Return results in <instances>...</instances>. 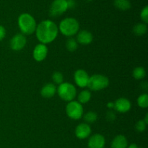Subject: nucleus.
<instances>
[{"instance_id": "obj_1", "label": "nucleus", "mask_w": 148, "mask_h": 148, "mask_svg": "<svg viewBox=\"0 0 148 148\" xmlns=\"http://www.w3.org/2000/svg\"><path fill=\"white\" fill-rule=\"evenodd\" d=\"M35 32L36 38L40 43L46 45L53 42L56 38L59 33V28L54 22L46 20L38 25Z\"/></svg>"}, {"instance_id": "obj_2", "label": "nucleus", "mask_w": 148, "mask_h": 148, "mask_svg": "<svg viewBox=\"0 0 148 148\" xmlns=\"http://www.w3.org/2000/svg\"><path fill=\"white\" fill-rule=\"evenodd\" d=\"M17 23L22 34L27 36L35 33L37 27L36 20L28 13H23L20 14L17 20Z\"/></svg>"}, {"instance_id": "obj_3", "label": "nucleus", "mask_w": 148, "mask_h": 148, "mask_svg": "<svg viewBox=\"0 0 148 148\" xmlns=\"http://www.w3.org/2000/svg\"><path fill=\"white\" fill-rule=\"evenodd\" d=\"M58 28L64 36L71 38L79 32V24L76 19L66 17L61 21Z\"/></svg>"}, {"instance_id": "obj_4", "label": "nucleus", "mask_w": 148, "mask_h": 148, "mask_svg": "<svg viewBox=\"0 0 148 148\" xmlns=\"http://www.w3.org/2000/svg\"><path fill=\"white\" fill-rule=\"evenodd\" d=\"M56 92L61 99L64 101H74L77 95V90L75 85L69 82H62L56 88Z\"/></svg>"}, {"instance_id": "obj_5", "label": "nucleus", "mask_w": 148, "mask_h": 148, "mask_svg": "<svg viewBox=\"0 0 148 148\" xmlns=\"http://www.w3.org/2000/svg\"><path fill=\"white\" fill-rule=\"evenodd\" d=\"M109 85V79L103 75H93L90 77L88 86L90 90L98 91L106 88Z\"/></svg>"}, {"instance_id": "obj_6", "label": "nucleus", "mask_w": 148, "mask_h": 148, "mask_svg": "<svg viewBox=\"0 0 148 148\" xmlns=\"http://www.w3.org/2000/svg\"><path fill=\"white\" fill-rule=\"evenodd\" d=\"M66 113L68 116L72 119L78 120L83 116V107L78 101H72L66 105Z\"/></svg>"}, {"instance_id": "obj_7", "label": "nucleus", "mask_w": 148, "mask_h": 148, "mask_svg": "<svg viewBox=\"0 0 148 148\" xmlns=\"http://www.w3.org/2000/svg\"><path fill=\"white\" fill-rule=\"evenodd\" d=\"M68 10L66 0H53L49 9V15L58 17Z\"/></svg>"}, {"instance_id": "obj_8", "label": "nucleus", "mask_w": 148, "mask_h": 148, "mask_svg": "<svg viewBox=\"0 0 148 148\" xmlns=\"http://www.w3.org/2000/svg\"><path fill=\"white\" fill-rule=\"evenodd\" d=\"M26 43H27V39L25 35L22 33H17L10 40V47L13 51H18L22 50L25 46Z\"/></svg>"}, {"instance_id": "obj_9", "label": "nucleus", "mask_w": 148, "mask_h": 148, "mask_svg": "<svg viewBox=\"0 0 148 148\" xmlns=\"http://www.w3.org/2000/svg\"><path fill=\"white\" fill-rule=\"evenodd\" d=\"M89 78L90 77L88 74L83 69H77L74 75L75 83L77 86L82 88L88 86Z\"/></svg>"}, {"instance_id": "obj_10", "label": "nucleus", "mask_w": 148, "mask_h": 148, "mask_svg": "<svg viewBox=\"0 0 148 148\" xmlns=\"http://www.w3.org/2000/svg\"><path fill=\"white\" fill-rule=\"evenodd\" d=\"M48 47L46 45L39 43L36 46L33 51V56L36 62H42L46 58L48 54Z\"/></svg>"}, {"instance_id": "obj_11", "label": "nucleus", "mask_w": 148, "mask_h": 148, "mask_svg": "<svg viewBox=\"0 0 148 148\" xmlns=\"http://www.w3.org/2000/svg\"><path fill=\"white\" fill-rule=\"evenodd\" d=\"M90 127L87 123H81L75 129V135L79 140H84L90 137L91 134Z\"/></svg>"}, {"instance_id": "obj_12", "label": "nucleus", "mask_w": 148, "mask_h": 148, "mask_svg": "<svg viewBox=\"0 0 148 148\" xmlns=\"http://www.w3.org/2000/svg\"><path fill=\"white\" fill-rule=\"evenodd\" d=\"M105 145V137L100 134H95L91 136L88 143V148H104Z\"/></svg>"}, {"instance_id": "obj_13", "label": "nucleus", "mask_w": 148, "mask_h": 148, "mask_svg": "<svg viewBox=\"0 0 148 148\" xmlns=\"http://www.w3.org/2000/svg\"><path fill=\"white\" fill-rule=\"evenodd\" d=\"M116 111L120 113H126L131 109V102L127 98H119L114 103Z\"/></svg>"}, {"instance_id": "obj_14", "label": "nucleus", "mask_w": 148, "mask_h": 148, "mask_svg": "<svg viewBox=\"0 0 148 148\" xmlns=\"http://www.w3.org/2000/svg\"><path fill=\"white\" fill-rule=\"evenodd\" d=\"M93 36L88 30H82L77 33V42L82 45H88L92 43Z\"/></svg>"}, {"instance_id": "obj_15", "label": "nucleus", "mask_w": 148, "mask_h": 148, "mask_svg": "<svg viewBox=\"0 0 148 148\" xmlns=\"http://www.w3.org/2000/svg\"><path fill=\"white\" fill-rule=\"evenodd\" d=\"M56 87L53 83H47L43 85L40 90L42 97L45 98H51L56 94Z\"/></svg>"}, {"instance_id": "obj_16", "label": "nucleus", "mask_w": 148, "mask_h": 148, "mask_svg": "<svg viewBox=\"0 0 148 148\" xmlns=\"http://www.w3.org/2000/svg\"><path fill=\"white\" fill-rule=\"evenodd\" d=\"M111 148H127L128 141L125 136L119 134L115 137L111 142Z\"/></svg>"}, {"instance_id": "obj_17", "label": "nucleus", "mask_w": 148, "mask_h": 148, "mask_svg": "<svg viewBox=\"0 0 148 148\" xmlns=\"http://www.w3.org/2000/svg\"><path fill=\"white\" fill-rule=\"evenodd\" d=\"M114 4L117 9L122 11H126L131 8V2L130 0H114Z\"/></svg>"}, {"instance_id": "obj_18", "label": "nucleus", "mask_w": 148, "mask_h": 148, "mask_svg": "<svg viewBox=\"0 0 148 148\" xmlns=\"http://www.w3.org/2000/svg\"><path fill=\"white\" fill-rule=\"evenodd\" d=\"M91 98V92L90 91L88 90H84L81 91L77 95V100L78 102L79 103L85 104L88 102H89Z\"/></svg>"}, {"instance_id": "obj_19", "label": "nucleus", "mask_w": 148, "mask_h": 148, "mask_svg": "<svg viewBox=\"0 0 148 148\" xmlns=\"http://www.w3.org/2000/svg\"><path fill=\"white\" fill-rule=\"evenodd\" d=\"M147 31V25L144 23H138V24L135 25L134 27H133V32L136 36H144Z\"/></svg>"}, {"instance_id": "obj_20", "label": "nucleus", "mask_w": 148, "mask_h": 148, "mask_svg": "<svg viewBox=\"0 0 148 148\" xmlns=\"http://www.w3.org/2000/svg\"><path fill=\"white\" fill-rule=\"evenodd\" d=\"M132 75L135 79H143L146 76V71L144 67L143 66H138V67L134 68L133 70Z\"/></svg>"}, {"instance_id": "obj_21", "label": "nucleus", "mask_w": 148, "mask_h": 148, "mask_svg": "<svg viewBox=\"0 0 148 148\" xmlns=\"http://www.w3.org/2000/svg\"><path fill=\"white\" fill-rule=\"evenodd\" d=\"M66 47L69 51H75L78 47V43L77 42L76 39L73 38H69L66 42Z\"/></svg>"}, {"instance_id": "obj_22", "label": "nucleus", "mask_w": 148, "mask_h": 148, "mask_svg": "<svg viewBox=\"0 0 148 148\" xmlns=\"http://www.w3.org/2000/svg\"><path fill=\"white\" fill-rule=\"evenodd\" d=\"M84 119L87 124H92L98 119V114L94 111H88L84 115Z\"/></svg>"}, {"instance_id": "obj_23", "label": "nucleus", "mask_w": 148, "mask_h": 148, "mask_svg": "<svg viewBox=\"0 0 148 148\" xmlns=\"http://www.w3.org/2000/svg\"><path fill=\"white\" fill-rule=\"evenodd\" d=\"M137 104L142 108H146L148 106V95L143 93L137 98Z\"/></svg>"}, {"instance_id": "obj_24", "label": "nucleus", "mask_w": 148, "mask_h": 148, "mask_svg": "<svg viewBox=\"0 0 148 148\" xmlns=\"http://www.w3.org/2000/svg\"><path fill=\"white\" fill-rule=\"evenodd\" d=\"M52 79H53L54 83L60 85L64 81L63 75H62V73H61L59 72H53V75H52Z\"/></svg>"}, {"instance_id": "obj_25", "label": "nucleus", "mask_w": 148, "mask_h": 148, "mask_svg": "<svg viewBox=\"0 0 148 148\" xmlns=\"http://www.w3.org/2000/svg\"><path fill=\"white\" fill-rule=\"evenodd\" d=\"M146 126H147V124L145 122L144 120H140L137 121L135 125L136 130L139 132H143L146 130Z\"/></svg>"}, {"instance_id": "obj_26", "label": "nucleus", "mask_w": 148, "mask_h": 148, "mask_svg": "<svg viewBox=\"0 0 148 148\" xmlns=\"http://www.w3.org/2000/svg\"><path fill=\"white\" fill-rule=\"evenodd\" d=\"M140 17H141V20H143V23L147 24L148 23V7L147 6H145V7L142 10L141 13H140Z\"/></svg>"}, {"instance_id": "obj_27", "label": "nucleus", "mask_w": 148, "mask_h": 148, "mask_svg": "<svg viewBox=\"0 0 148 148\" xmlns=\"http://www.w3.org/2000/svg\"><path fill=\"white\" fill-rule=\"evenodd\" d=\"M106 119L109 121H114L116 119V114L113 111H108L106 114Z\"/></svg>"}, {"instance_id": "obj_28", "label": "nucleus", "mask_w": 148, "mask_h": 148, "mask_svg": "<svg viewBox=\"0 0 148 148\" xmlns=\"http://www.w3.org/2000/svg\"><path fill=\"white\" fill-rule=\"evenodd\" d=\"M6 36V30L2 25H0V41L3 40L5 38Z\"/></svg>"}, {"instance_id": "obj_29", "label": "nucleus", "mask_w": 148, "mask_h": 148, "mask_svg": "<svg viewBox=\"0 0 148 148\" xmlns=\"http://www.w3.org/2000/svg\"><path fill=\"white\" fill-rule=\"evenodd\" d=\"M68 9H74L76 7V1L75 0H66Z\"/></svg>"}, {"instance_id": "obj_30", "label": "nucleus", "mask_w": 148, "mask_h": 148, "mask_svg": "<svg viewBox=\"0 0 148 148\" xmlns=\"http://www.w3.org/2000/svg\"><path fill=\"white\" fill-rule=\"evenodd\" d=\"M141 85H142V88H143V90H147V88H148V87H147L148 85H147V82H143V83L141 84Z\"/></svg>"}, {"instance_id": "obj_31", "label": "nucleus", "mask_w": 148, "mask_h": 148, "mask_svg": "<svg viewBox=\"0 0 148 148\" xmlns=\"http://www.w3.org/2000/svg\"><path fill=\"white\" fill-rule=\"evenodd\" d=\"M107 106H108V108H114V103L113 102H110V103H108V104H107Z\"/></svg>"}, {"instance_id": "obj_32", "label": "nucleus", "mask_w": 148, "mask_h": 148, "mask_svg": "<svg viewBox=\"0 0 148 148\" xmlns=\"http://www.w3.org/2000/svg\"><path fill=\"white\" fill-rule=\"evenodd\" d=\"M127 148H139V147H138V146L137 145L134 144V143H133V144H131L130 146H128Z\"/></svg>"}, {"instance_id": "obj_33", "label": "nucleus", "mask_w": 148, "mask_h": 148, "mask_svg": "<svg viewBox=\"0 0 148 148\" xmlns=\"http://www.w3.org/2000/svg\"><path fill=\"white\" fill-rule=\"evenodd\" d=\"M144 121H145V122L147 124H148V114H146L145 118V119H144Z\"/></svg>"}, {"instance_id": "obj_34", "label": "nucleus", "mask_w": 148, "mask_h": 148, "mask_svg": "<svg viewBox=\"0 0 148 148\" xmlns=\"http://www.w3.org/2000/svg\"><path fill=\"white\" fill-rule=\"evenodd\" d=\"M87 1H92V0H87Z\"/></svg>"}, {"instance_id": "obj_35", "label": "nucleus", "mask_w": 148, "mask_h": 148, "mask_svg": "<svg viewBox=\"0 0 148 148\" xmlns=\"http://www.w3.org/2000/svg\"><path fill=\"white\" fill-rule=\"evenodd\" d=\"M139 148H140V147H139Z\"/></svg>"}]
</instances>
